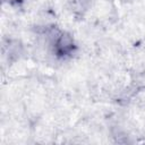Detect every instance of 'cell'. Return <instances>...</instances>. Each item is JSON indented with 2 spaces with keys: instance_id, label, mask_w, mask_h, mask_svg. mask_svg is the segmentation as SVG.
Instances as JSON below:
<instances>
[{
  "instance_id": "1",
  "label": "cell",
  "mask_w": 145,
  "mask_h": 145,
  "mask_svg": "<svg viewBox=\"0 0 145 145\" xmlns=\"http://www.w3.org/2000/svg\"><path fill=\"white\" fill-rule=\"evenodd\" d=\"M72 48H74V44H72V41L69 36L67 35H61L57 42H56V49H57V52L58 54L60 56H66L68 54L69 52L72 51Z\"/></svg>"
}]
</instances>
